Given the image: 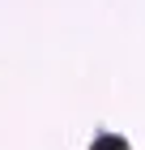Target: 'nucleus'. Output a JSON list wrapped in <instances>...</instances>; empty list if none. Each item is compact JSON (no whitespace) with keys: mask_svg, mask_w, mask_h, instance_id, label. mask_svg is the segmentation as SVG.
<instances>
[{"mask_svg":"<svg viewBox=\"0 0 145 150\" xmlns=\"http://www.w3.org/2000/svg\"><path fill=\"white\" fill-rule=\"evenodd\" d=\"M94 150H124V142H115V137H102Z\"/></svg>","mask_w":145,"mask_h":150,"instance_id":"1","label":"nucleus"}]
</instances>
